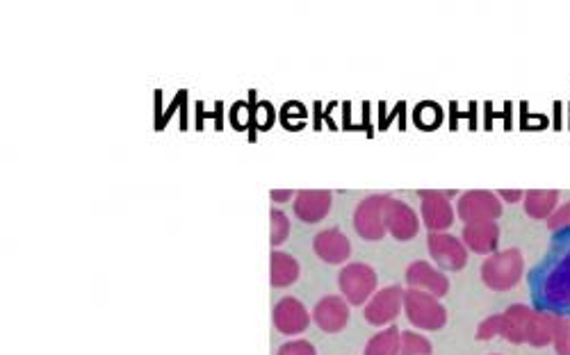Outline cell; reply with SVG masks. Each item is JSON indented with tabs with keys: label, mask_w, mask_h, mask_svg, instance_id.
Listing matches in <instances>:
<instances>
[{
	"label": "cell",
	"mask_w": 570,
	"mask_h": 355,
	"mask_svg": "<svg viewBox=\"0 0 570 355\" xmlns=\"http://www.w3.org/2000/svg\"><path fill=\"white\" fill-rule=\"evenodd\" d=\"M525 274V258L518 249H504L488 255L482 264V283L493 292H509Z\"/></svg>",
	"instance_id": "6da1fadb"
},
{
	"label": "cell",
	"mask_w": 570,
	"mask_h": 355,
	"mask_svg": "<svg viewBox=\"0 0 570 355\" xmlns=\"http://www.w3.org/2000/svg\"><path fill=\"white\" fill-rule=\"evenodd\" d=\"M404 312L406 319L418 330H425V333H436L447 324V310L441 299L427 292L411 290V287L404 292Z\"/></svg>",
	"instance_id": "7a4b0ae2"
},
{
	"label": "cell",
	"mask_w": 570,
	"mask_h": 355,
	"mask_svg": "<svg viewBox=\"0 0 570 355\" xmlns=\"http://www.w3.org/2000/svg\"><path fill=\"white\" fill-rule=\"evenodd\" d=\"M379 276L370 264L365 262H352L345 264L338 274V287L340 296L349 305H365L368 303L374 292H377Z\"/></svg>",
	"instance_id": "3957f363"
},
{
	"label": "cell",
	"mask_w": 570,
	"mask_h": 355,
	"mask_svg": "<svg viewBox=\"0 0 570 355\" xmlns=\"http://www.w3.org/2000/svg\"><path fill=\"white\" fill-rule=\"evenodd\" d=\"M388 194H372L365 196L354 210V230L358 237L368 242H379L386 237V205L390 203Z\"/></svg>",
	"instance_id": "277c9868"
},
{
	"label": "cell",
	"mask_w": 570,
	"mask_h": 355,
	"mask_svg": "<svg viewBox=\"0 0 570 355\" xmlns=\"http://www.w3.org/2000/svg\"><path fill=\"white\" fill-rule=\"evenodd\" d=\"M404 310V290L399 285L384 287V290L374 292L372 299L365 303L363 317L370 326L386 328L393 326V321L402 315Z\"/></svg>",
	"instance_id": "5b68a950"
},
{
	"label": "cell",
	"mask_w": 570,
	"mask_h": 355,
	"mask_svg": "<svg viewBox=\"0 0 570 355\" xmlns=\"http://www.w3.org/2000/svg\"><path fill=\"white\" fill-rule=\"evenodd\" d=\"M420 196V219L429 233H447L452 228L456 212L450 198L454 192H418Z\"/></svg>",
	"instance_id": "8992f818"
},
{
	"label": "cell",
	"mask_w": 570,
	"mask_h": 355,
	"mask_svg": "<svg viewBox=\"0 0 570 355\" xmlns=\"http://www.w3.org/2000/svg\"><path fill=\"white\" fill-rule=\"evenodd\" d=\"M431 260L443 271H461L468 264V249L459 237L450 233H429L427 237Z\"/></svg>",
	"instance_id": "52a82bcc"
},
{
	"label": "cell",
	"mask_w": 570,
	"mask_h": 355,
	"mask_svg": "<svg viewBox=\"0 0 570 355\" xmlns=\"http://www.w3.org/2000/svg\"><path fill=\"white\" fill-rule=\"evenodd\" d=\"M456 214L463 224H477V221H498L502 214V201L493 192H466L456 203Z\"/></svg>",
	"instance_id": "ba28073f"
},
{
	"label": "cell",
	"mask_w": 570,
	"mask_h": 355,
	"mask_svg": "<svg viewBox=\"0 0 570 355\" xmlns=\"http://www.w3.org/2000/svg\"><path fill=\"white\" fill-rule=\"evenodd\" d=\"M541 301L548 308H570V249L541 280Z\"/></svg>",
	"instance_id": "9c48e42d"
},
{
	"label": "cell",
	"mask_w": 570,
	"mask_h": 355,
	"mask_svg": "<svg viewBox=\"0 0 570 355\" xmlns=\"http://www.w3.org/2000/svg\"><path fill=\"white\" fill-rule=\"evenodd\" d=\"M311 321L313 315L306 310V305L301 303L297 296H285V299L274 305L272 324L281 335L297 337L311 326Z\"/></svg>",
	"instance_id": "30bf717a"
},
{
	"label": "cell",
	"mask_w": 570,
	"mask_h": 355,
	"mask_svg": "<svg viewBox=\"0 0 570 355\" xmlns=\"http://www.w3.org/2000/svg\"><path fill=\"white\" fill-rule=\"evenodd\" d=\"M406 285L411 290L436 296V299H443L450 292V280L443 274V269H438L425 260H415L409 264V269H406Z\"/></svg>",
	"instance_id": "8fae6325"
},
{
	"label": "cell",
	"mask_w": 570,
	"mask_h": 355,
	"mask_svg": "<svg viewBox=\"0 0 570 355\" xmlns=\"http://www.w3.org/2000/svg\"><path fill=\"white\" fill-rule=\"evenodd\" d=\"M313 321L315 326L322 330V333L336 335L342 333L349 324V303L338 294L322 296L320 301L315 303L313 308Z\"/></svg>",
	"instance_id": "7c38bea8"
},
{
	"label": "cell",
	"mask_w": 570,
	"mask_h": 355,
	"mask_svg": "<svg viewBox=\"0 0 570 355\" xmlns=\"http://www.w3.org/2000/svg\"><path fill=\"white\" fill-rule=\"evenodd\" d=\"M386 230L397 242H409L420 233V217L409 203L390 198L386 205Z\"/></svg>",
	"instance_id": "4fadbf2b"
},
{
	"label": "cell",
	"mask_w": 570,
	"mask_h": 355,
	"mask_svg": "<svg viewBox=\"0 0 570 355\" xmlns=\"http://www.w3.org/2000/svg\"><path fill=\"white\" fill-rule=\"evenodd\" d=\"M313 253L327 264H347L352 258V242L340 228H324L313 239Z\"/></svg>",
	"instance_id": "5bb4252c"
},
{
	"label": "cell",
	"mask_w": 570,
	"mask_h": 355,
	"mask_svg": "<svg viewBox=\"0 0 570 355\" xmlns=\"http://www.w3.org/2000/svg\"><path fill=\"white\" fill-rule=\"evenodd\" d=\"M333 205V194L327 189H306V192H299L295 196V203H292V210H295V217L304 224H320V221L327 217Z\"/></svg>",
	"instance_id": "9a60e30c"
},
{
	"label": "cell",
	"mask_w": 570,
	"mask_h": 355,
	"mask_svg": "<svg viewBox=\"0 0 570 355\" xmlns=\"http://www.w3.org/2000/svg\"><path fill=\"white\" fill-rule=\"evenodd\" d=\"M461 242L466 249L477 255H493L500 246V226L498 221H477V224H466L461 233Z\"/></svg>",
	"instance_id": "2e32d148"
},
{
	"label": "cell",
	"mask_w": 570,
	"mask_h": 355,
	"mask_svg": "<svg viewBox=\"0 0 570 355\" xmlns=\"http://www.w3.org/2000/svg\"><path fill=\"white\" fill-rule=\"evenodd\" d=\"M534 310L525 303H513L502 312V337L509 344H525L527 342V326Z\"/></svg>",
	"instance_id": "e0dca14e"
},
{
	"label": "cell",
	"mask_w": 570,
	"mask_h": 355,
	"mask_svg": "<svg viewBox=\"0 0 570 355\" xmlns=\"http://www.w3.org/2000/svg\"><path fill=\"white\" fill-rule=\"evenodd\" d=\"M559 317L550 310H534L532 319H529L527 326V342L534 349H545L555 340V330H557Z\"/></svg>",
	"instance_id": "ac0fdd59"
},
{
	"label": "cell",
	"mask_w": 570,
	"mask_h": 355,
	"mask_svg": "<svg viewBox=\"0 0 570 355\" xmlns=\"http://www.w3.org/2000/svg\"><path fill=\"white\" fill-rule=\"evenodd\" d=\"M301 267L290 253L274 249L270 255V283L272 287H290L299 280Z\"/></svg>",
	"instance_id": "d6986e66"
},
{
	"label": "cell",
	"mask_w": 570,
	"mask_h": 355,
	"mask_svg": "<svg viewBox=\"0 0 570 355\" xmlns=\"http://www.w3.org/2000/svg\"><path fill=\"white\" fill-rule=\"evenodd\" d=\"M525 212L529 219H545L548 221L555 210L559 208V192L555 189H534V192H525Z\"/></svg>",
	"instance_id": "ffe728a7"
},
{
	"label": "cell",
	"mask_w": 570,
	"mask_h": 355,
	"mask_svg": "<svg viewBox=\"0 0 570 355\" xmlns=\"http://www.w3.org/2000/svg\"><path fill=\"white\" fill-rule=\"evenodd\" d=\"M399 346H402V330L397 326H386L370 337L363 355H399Z\"/></svg>",
	"instance_id": "44dd1931"
},
{
	"label": "cell",
	"mask_w": 570,
	"mask_h": 355,
	"mask_svg": "<svg viewBox=\"0 0 570 355\" xmlns=\"http://www.w3.org/2000/svg\"><path fill=\"white\" fill-rule=\"evenodd\" d=\"M431 353H434V346H431V342L425 335L413 333V330H406V333H402L399 355H431Z\"/></svg>",
	"instance_id": "7402d4cb"
},
{
	"label": "cell",
	"mask_w": 570,
	"mask_h": 355,
	"mask_svg": "<svg viewBox=\"0 0 570 355\" xmlns=\"http://www.w3.org/2000/svg\"><path fill=\"white\" fill-rule=\"evenodd\" d=\"M290 235V219L285 217L283 210H272L270 212V242L276 249L281 246Z\"/></svg>",
	"instance_id": "603a6c76"
},
{
	"label": "cell",
	"mask_w": 570,
	"mask_h": 355,
	"mask_svg": "<svg viewBox=\"0 0 570 355\" xmlns=\"http://www.w3.org/2000/svg\"><path fill=\"white\" fill-rule=\"evenodd\" d=\"M495 337H502V312L500 315L486 317L477 328V340L479 342H491Z\"/></svg>",
	"instance_id": "cb8c5ba5"
},
{
	"label": "cell",
	"mask_w": 570,
	"mask_h": 355,
	"mask_svg": "<svg viewBox=\"0 0 570 355\" xmlns=\"http://www.w3.org/2000/svg\"><path fill=\"white\" fill-rule=\"evenodd\" d=\"M552 346H555L557 355H570V317H559Z\"/></svg>",
	"instance_id": "d4e9b609"
},
{
	"label": "cell",
	"mask_w": 570,
	"mask_h": 355,
	"mask_svg": "<svg viewBox=\"0 0 570 355\" xmlns=\"http://www.w3.org/2000/svg\"><path fill=\"white\" fill-rule=\"evenodd\" d=\"M548 228L550 233H561V230H570V201L559 205L555 210V214L548 219Z\"/></svg>",
	"instance_id": "484cf974"
},
{
	"label": "cell",
	"mask_w": 570,
	"mask_h": 355,
	"mask_svg": "<svg viewBox=\"0 0 570 355\" xmlns=\"http://www.w3.org/2000/svg\"><path fill=\"white\" fill-rule=\"evenodd\" d=\"M276 355H317V351L308 340H290L279 346Z\"/></svg>",
	"instance_id": "4316f807"
},
{
	"label": "cell",
	"mask_w": 570,
	"mask_h": 355,
	"mask_svg": "<svg viewBox=\"0 0 570 355\" xmlns=\"http://www.w3.org/2000/svg\"><path fill=\"white\" fill-rule=\"evenodd\" d=\"M498 198L502 203H518L523 201L525 194L518 192V189H502V192H498Z\"/></svg>",
	"instance_id": "83f0119b"
},
{
	"label": "cell",
	"mask_w": 570,
	"mask_h": 355,
	"mask_svg": "<svg viewBox=\"0 0 570 355\" xmlns=\"http://www.w3.org/2000/svg\"><path fill=\"white\" fill-rule=\"evenodd\" d=\"M270 196H272L274 203H288V201H292V198H295V192H292V189H274Z\"/></svg>",
	"instance_id": "f1b7e54d"
},
{
	"label": "cell",
	"mask_w": 570,
	"mask_h": 355,
	"mask_svg": "<svg viewBox=\"0 0 570 355\" xmlns=\"http://www.w3.org/2000/svg\"><path fill=\"white\" fill-rule=\"evenodd\" d=\"M493 355H498V353H493Z\"/></svg>",
	"instance_id": "f546056e"
}]
</instances>
